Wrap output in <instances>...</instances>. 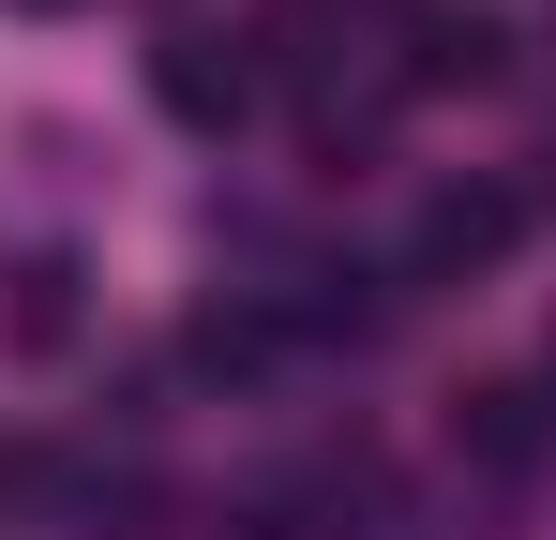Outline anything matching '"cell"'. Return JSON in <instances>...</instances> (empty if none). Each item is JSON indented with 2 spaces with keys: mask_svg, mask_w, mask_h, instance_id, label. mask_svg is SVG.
I'll list each match as a JSON object with an SVG mask.
<instances>
[{
  "mask_svg": "<svg viewBox=\"0 0 556 540\" xmlns=\"http://www.w3.org/2000/svg\"><path fill=\"white\" fill-rule=\"evenodd\" d=\"M151 90H166L181 136H241L256 90H271V61H256V30H166L151 46Z\"/></svg>",
  "mask_w": 556,
  "mask_h": 540,
  "instance_id": "1",
  "label": "cell"
},
{
  "mask_svg": "<svg viewBox=\"0 0 556 540\" xmlns=\"http://www.w3.org/2000/svg\"><path fill=\"white\" fill-rule=\"evenodd\" d=\"M511 241H527V195L511 180H437L421 226H406V285H466V270H496Z\"/></svg>",
  "mask_w": 556,
  "mask_h": 540,
  "instance_id": "2",
  "label": "cell"
},
{
  "mask_svg": "<svg viewBox=\"0 0 556 540\" xmlns=\"http://www.w3.org/2000/svg\"><path fill=\"white\" fill-rule=\"evenodd\" d=\"M511 76V30L481 0H406L391 15V90H496Z\"/></svg>",
  "mask_w": 556,
  "mask_h": 540,
  "instance_id": "3",
  "label": "cell"
},
{
  "mask_svg": "<svg viewBox=\"0 0 556 540\" xmlns=\"http://www.w3.org/2000/svg\"><path fill=\"white\" fill-rule=\"evenodd\" d=\"M76 285H91V270L61 256V241H46V256H15V300H0V331H15L30 360H61V346H76V316H91Z\"/></svg>",
  "mask_w": 556,
  "mask_h": 540,
  "instance_id": "4",
  "label": "cell"
},
{
  "mask_svg": "<svg viewBox=\"0 0 556 540\" xmlns=\"http://www.w3.org/2000/svg\"><path fill=\"white\" fill-rule=\"evenodd\" d=\"M452 436L481 450V465H542V390H527V375H496V390H466V406H452Z\"/></svg>",
  "mask_w": 556,
  "mask_h": 540,
  "instance_id": "5",
  "label": "cell"
},
{
  "mask_svg": "<svg viewBox=\"0 0 556 540\" xmlns=\"http://www.w3.org/2000/svg\"><path fill=\"white\" fill-rule=\"evenodd\" d=\"M211 375H271V346H286V316L271 300H195V331H181Z\"/></svg>",
  "mask_w": 556,
  "mask_h": 540,
  "instance_id": "6",
  "label": "cell"
}]
</instances>
